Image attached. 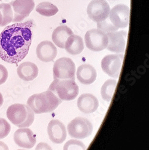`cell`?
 I'll use <instances>...</instances> for the list:
<instances>
[{"label": "cell", "instance_id": "1", "mask_svg": "<svg viewBox=\"0 0 149 150\" xmlns=\"http://www.w3.org/2000/svg\"><path fill=\"white\" fill-rule=\"evenodd\" d=\"M30 20L8 25L0 34V58L10 64L22 61L28 54L32 43V28Z\"/></svg>", "mask_w": 149, "mask_h": 150}, {"label": "cell", "instance_id": "2", "mask_svg": "<svg viewBox=\"0 0 149 150\" xmlns=\"http://www.w3.org/2000/svg\"><path fill=\"white\" fill-rule=\"evenodd\" d=\"M62 102L56 94L48 90L30 96L27 100V105L34 114H41L54 111Z\"/></svg>", "mask_w": 149, "mask_h": 150}, {"label": "cell", "instance_id": "3", "mask_svg": "<svg viewBox=\"0 0 149 150\" xmlns=\"http://www.w3.org/2000/svg\"><path fill=\"white\" fill-rule=\"evenodd\" d=\"M7 117L10 121L19 128L31 126L34 121V113L28 106L15 103L10 106L7 110Z\"/></svg>", "mask_w": 149, "mask_h": 150}, {"label": "cell", "instance_id": "4", "mask_svg": "<svg viewBox=\"0 0 149 150\" xmlns=\"http://www.w3.org/2000/svg\"><path fill=\"white\" fill-rule=\"evenodd\" d=\"M48 90L56 94L61 100L71 101L79 95V86L72 79H54Z\"/></svg>", "mask_w": 149, "mask_h": 150}, {"label": "cell", "instance_id": "5", "mask_svg": "<svg viewBox=\"0 0 149 150\" xmlns=\"http://www.w3.org/2000/svg\"><path fill=\"white\" fill-rule=\"evenodd\" d=\"M70 136L77 139H83L90 136L93 132L92 124L87 118L76 117L67 126Z\"/></svg>", "mask_w": 149, "mask_h": 150}, {"label": "cell", "instance_id": "6", "mask_svg": "<svg viewBox=\"0 0 149 150\" xmlns=\"http://www.w3.org/2000/svg\"><path fill=\"white\" fill-rule=\"evenodd\" d=\"M53 72L54 79L75 80L76 65L71 58H60L55 61Z\"/></svg>", "mask_w": 149, "mask_h": 150}, {"label": "cell", "instance_id": "7", "mask_svg": "<svg viewBox=\"0 0 149 150\" xmlns=\"http://www.w3.org/2000/svg\"><path fill=\"white\" fill-rule=\"evenodd\" d=\"M86 47L94 52L102 51L107 49L108 40L107 34L98 29H92L84 35Z\"/></svg>", "mask_w": 149, "mask_h": 150}, {"label": "cell", "instance_id": "8", "mask_svg": "<svg viewBox=\"0 0 149 150\" xmlns=\"http://www.w3.org/2000/svg\"><path fill=\"white\" fill-rule=\"evenodd\" d=\"M110 11V7L106 0H92L87 8L89 18L96 23L106 20Z\"/></svg>", "mask_w": 149, "mask_h": 150}, {"label": "cell", "instance_id": "9", "mask_svg": "<svg viewBox=\"0 0 149 150\" xmlns=\"http://www.w3.org/2000/svg\"><path fill=\"white\" fill-rule=\"evenodd\" d=\"M130 8L125 4H117L110 9L108 17L110 22L118 30L127 28L129 22Z\"/></svg>", "mask_w": 149, "mask_h": 150}, {"label": "cell", "instance_id": "10", "mask_svg": "<svg viewBox=\"0 0 149 150\" xmlns=\"http://www.w3.org/2000/svg\"><path fill=\"white\" fill-rule=\"evenodd\" d=\"M123 54H111L103 58L101 61V67L103 71L109 76L118 78L122 66Z\"/></svg>", "mask_w": 149, "mask_h": 150}, {"label": "cell", "instance_id": "11", "mask_svg": "<svg viewBox=\"0 0 149 150\" xmlns=\"http://www.w3.org/2000/svg\"><path fill=\"white\" fill-rule=\"evenodd\" d=\"M13 13V22H20L31 13L35 7L34 0H14L10 3Z\"/></svg>", "mask_w": 149, "mask_h": 150}, {"label": "cell", "instance_id": "12", "mask_svg": "<svg viewBox=\"0 0 149 150\" xmlns=\"http://www.w3.org/2000/svg\"><path fill=\"white\" fill-rule=\"evenodd\" d=\"M108 43L107 49L115 53H123L125 51L127 32L125 31H114L106 33Z\"/></svg>", "mask_w": 149, "mask_h": 150}, {"label": "cell", "instance_id": "13", "mask_svg": "<svg viewBox=\"0 0 149 150\" xmlns=\"http://www.w3.org/2000/svg\"><path fill=\"white\" fill-rule=\"evenodd\" d=\"M47 133L51 141L56 144L63 143L67 137L65 125L58 120H52L47 126Z\"/></svg>", "mask_w": 149, "mask_h": 150}, {"label": "cell", "instance_id": "14", "mask_svg": "<svg viewBox=\"0 0 149 150\" xmlns=\"http://www.w3.org/2000/svg\"><path fill=\"white\" fill-rule=\"evenodd\" d=\"M15 144L23 148H32L36 144V137L33 132L29 128H20L13 135Z\"/></svg>", "mask_w": 149, "mask_h": 150}, {"label": "cell", "instance_id": "15", "mask_svg": "<svg viewBox=\"0 0 149 150\" xmlns=\"http://www.w3.org/2000/svg\"><path fill=\"white\" fill-rule=\"evenodd\" d=\"M36 54L40 61L48 62L53 61L57 56V48L52 42L45 40L40 42L36 49Z\"/></svg>", "mask_w": 149, "mask_h": 150}, {"label": "cell", "instance_id": "16", "mask_svg": "<svg viewBox=\"0 0 149 150\" xmlns=\"http://www.w3.org/2000/svg\"><path fill=\"white\" fill-rule=\"evenodd\" d=\"M79 110L85 114H91L95 112L98 106L99 102L93 94L86 93L81 95L77 100Z\"/></svg>", "mask_w": 149, "mask_h": 150}, {"label": "cell", "instance_id": "17", "mask_svg": "<svg viewBox=\"0 0 149 150\" xmlns=\"http://www.w3.org/2000/svg\"><path fill=\"white\" fill-rule=\"evenodd\" d=\"M76 74L79 82L84 85L93 83L97 77L95 69L89 64H84L80 66L77 69Z\"/></svg>", "mask_w": 149, "mask_h": 150}, {"label": "cell", "instance_id": "18", "mask_svg": "<svg viewBox=\"0 0 149 150\" xmlns=\"http://www.w3.org/2000/svg\"><path fill=\"white\" fill-rule=\"evenodd\" d=\"M18 76L25 81H32L39 74V69L31 62H24L20 64L17 69Z\"/></svg>", "mask_w": 149, "mask_h": 150}, {"label": "cell", "instance_id": "19", "mask_svg": "<svg viewBox=\"0 0 149 150\" xmlns=\"http://www.w3.org/2000/svg\"><path fill=\"white\" fill-rule=\"evenodd\" d=\"M74 33L71 29L66 25H60L54 30L52 35L53 43L61 49H64L65 43L68 37Z\"/></svg>", "mask_w": 149, "mask_h": 150}, {"label": "cell", "instance_id": "20", "mask_svg": "<svg viewBox=\"0 0 149 150\" xmlns=\"http://www.w3.org/2000/svg\"><path fill=\"white\" fill-rule=\"evenodd\" d=\"M84 47L83 40L79 35L72 34L67 39L64 49L71 55H77L81 54Z\"/></svg>", "mask_w": 149, "mask_h": 150}, {"label": "cell", "instance_id": "21", "mask_svg": "<svg viewBox=\"0 0 149 150\" xmlns=\"http://www.w3.org/2000/svg\"><path fill=\"white\" fill-rule=\"evenodd\" d=\"M116 86L117 81L115 79H108L104 83L101 89V96L104 100L108 102L111 100Z\"/></svg>", "mask_w": 149, "mask_h": 150}, {"label": "cell", "instance_id": "22", "mask_svg": "<svg viewBox=\"0 0 149 150\" xmlns=\"http://www.w3.org/2000/svg\"><path fill=\"white\" fill-rule=\"evenodd\" d=\"M36 11L44 16L51 17L55 15L59 11L58 8L53 4L49 2H42L37 6Z\"/></svg>", "mask_w": 149, "mask_h": 150}, {"label": "cell", "instance_id": "23", "mask_svg": "<svg viewBox=\"0 0 149 150\" xmlns=\"http://www.w3.org/2000/svg\"><path fill=\"white\" fill-rule=\"evenodd\" d=\"M0 9L4 16L3 27L11 23L13 19V13L10 3L0 4Z\"/></svg>", "mask_w": 149, "mask_h": 150}, {"label": "cell", "instance_id": "24", "mask_svg": "<svg viewBox=\"0 0 149 150\" xmlns=\"http://www.w3.org/2000/svg\"><path fill=\"white\" fill-rule=\"evenodd\" d=\"M86 146L80 141L71 139L67 141L64 146L63 150H86Z\"/></svg>", "mask_w": 149, "mask_h": 150}, {"label": "cell", "instance_id": "25", "mask_svg": "<svg viewBox=\"0 0 149 150\" xmlns=\"http://www.w3.org/2000/svg\"><path fill=\"white\" fill-rule=\"evenodd\" d=\"M97 27L98 30H100L105 33L114 32L118 30V29L114 27L113 25L110 22L108 18L103 22L97 23Z\"/></svg>", "mask_w": 149, "mask_h": 150}, {"label": "cell", "instance_id": "26", "mask_svg": "<svg viewBox=\"0 0 149 150\" xmlns=\"http://www.w3.org/2000/svg\"><path fill=\"white\" fill-rule=\"evenodd\" d=\"M11 131V126L4 118H0V139L7 137Z\"/></svg>", "mask_w": 149, "mask_h": 150}, {"label": "cell", "instance_id": "27", "mask_svg": "<svg viewBox=\"0 0 149 150\" xmlns=\"http://www.w3.org/2000/svg\"><path fill=\"white\" fill-rule=\"evenodd\" d=\"M8 76L7 69L2 64H0V85L4 83Z\"/></svg>", "mask_w": 149, "mask_h": 150}, {"label": "cell", "instance_id": "28", "mask_svg": "<svg viewBox=\"0 0 149 150\" xmlns=\"http://www.w3.org/2000/svg\"><path fill=\"white\" fill-rule=\"evenodd\" d=\"M35 150H53L51 146L46 142H40L37 145Z\"/></svg>", "mask_w": 149, "mask_h": 150}, {"label": "cell", "instance_id": "29", "mask_svg": "<svg viewBox=\"0 0 149 150\" xmlns=\"http://www.w3.org/2000/svg\"><path fill=\"white\" fill-rule=\"evenodd\" d=\"M0 150H9L8 146L3 142L0 141Z\"/></svg>", "mask_w": 149, "mask_h": 150}, {"label": "cell", "instance_id": "30", "mask_svg": "<svg viewBox=\"0 0 149 150\" xmlns=\"http://www.w3.org/2000/svg\"><path fill=\"white\" fill-rule=\"evenodd\" d=\"M4 23V16L2 13L1 10L0 9V27H3Z\"/></svg>", "mask_w": 149, "mask_h": 150}, {"label": "cell", "instance_id": "31", "mask_svg": "<svg viewBox=\"0 0 149 150\" xmlns=\"http://www.w3.org/2000/svg\"><path fill=\"white\" fill-rule=\"evenodd\" d=\"M3 102H4L3 96L2 94L0 93V108H1L2 106V105H3Z\"/></svg>", "mask_w": 149, "mask_h": 150}, {"label": "cell", "instance_id": "32", "mask_svg": "<svg viewBox=\"0 0 149 150\" xmlns=\"http://www.w3.org/2000/svg\"><path fill=\"white\" fill-rule=\"evenodd\" d=\"M18 150H24V149H18Z\"/></svg>", "mask_w": 149, "mask_h": 150}, {"label": "cell", "instance_id": "33", "mask_svg": "<svg viewBox=\"0 0 149 150\" xmlns=\"http://www.w3.org/2000/svg\"><path fill=\"white\" fill-rule=\"evenodd\" d=\"M2 1V0H0V1Z\"/></svg>", "mask_w": 149, "mask_h": 150}]
</instances>
